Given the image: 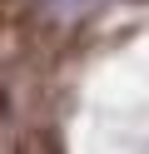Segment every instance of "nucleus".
Masks as SVG:
<instances>
[{
	"label": "nucleus",
	"mask_w": 149,
	"mask_h": 154,
	"mask_svg": "<svg viewBox=\"0 0 149 154\" xmlns=\"http://www.w3.org/2000/svg\"><path fill=\"white\" fill-rule=\"evenodd\" d=\"M50 5H60V10H75V5H85V0H50Z\"/></svg>",
	"instance_id": "f257e3e1"
}]
</instances>
